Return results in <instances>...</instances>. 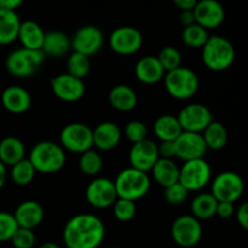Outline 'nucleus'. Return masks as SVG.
<instances>
[{"mask_svg": "<svg viewBox=\"0 0 248 248\" xmlns=\"http://www.w3.org/2000/svg\"><path fill=\"white\" fill-rule=\"evenodd\" d=\"M104 236V223L90 213H79L72 217L63 230L67 248H97L103 242Z\"/></svg>", "mask_w": 248, "mask_h": 248, "instance_id": "nucleus-1", "label": "nucleus"}, {"mask_svg": "<svg viewBox=\"0 0 248 248\" xmlns=\"http://www.w3.org/2000/svg\"><path fill=\"white\" fill-rule=\"evenodd\" d=\"M28 160L36 172L50 174L56 173L64 167L67 156L60 144L51 140H44L31 148Z\"/></svg>", "mask_w": 248, "mask_h": 248, "instance_id": "nucleus-2", "label": "nucleus"}, {"mask_svg": "<svg viewBox=\"0 0 248 248\" xmlns=\"http://www.w3.org/2000/svg\"><path fill=\"white\" fill-rule=\"evenodd\" d=\"M113 182L118 198L133 201V202L144 198L149 193L150 186H152L148 173L133 169V167H127L119 172L115 181Z\"/></svg>", "mask_w": 248, "mask_h": 248, "instance_id": "nucleus-3", "label": "nucleus"}, {"mask_svg": "<svg viewBox=\"0 0 248 248\" xmlns=\"http://www.w3.org/2000/svg\"><path fill=\"white\" fill-rule=\"evenodd\" d=\"M235 60V48L224 36L210 35L202 47L203 64L213 72L229 69Z\"/></svg>", "mask_w": 248, "mask_h": 248, "instance_id": "nucleus-4", "label": "nucleus"}, {"mask_svg": "<svg viewBox=\"0 0 248 248\" xmlns=\"http://www.w3.org/2000/svg\"><path fill=\"white\" fill-rule=\"evenodd\" d=\"M164 85L171 97L181 101L191 98L198 92L200 81L199 77L193 69L186 67H179L177 69L165 73Z\"/></svg>", "mask_w": 248, "mask_h": 248, "instance_id": "nucleus-5", "label": "nucleus"}, {"mask_svg": "<svg viewBox=\"0 0 248 248\" xmlns=\"http://www.w3.org/2000/svg\"><path fill=\"white\" fill-rule=\"evenodd\" d=\"M45 61V55L41 50L17 48L9 53L5 61L7 72L17 78H28L38 72Z\"/></svg>", "mask_w": 248, "mask_h": 248, "instance_id": "nucleus-6", "label": "nucleus"}, {"mask_svg": "<svg viewBox=\"0 0 248 248\" xmlns=\"http://www.w3.org/2000/svg\"><path fill=\"white\" fill-rule=\"evenodd\" d=\"M212 170L205 159L186 161L179 167L178 182L188 191H199L211 181Z\"/></svg>", "mask_w": 248, "mask_h": 248, "instance_id": "nucleus-7", "label": "nucleus"}, {"mask_svg": "<svg viewBox=\"0 0 248 248\" xmlns=\"http://www.w3.org/2000/svg\"><path fill=\"white\" fill-rule=\"evenodd\" d=\"M245 184L236 172L225 171L218 174L211 184V194L218 202L234 203L242 196Z\"/></svg>", "mask_w": 248, "mask_h": 248, "instance_id": "nucleus-8", "label": "nucleus"}, {"mask_svg": "<svg viewBox=\"0 0 248 248\" xmlns=\"http://www.w3.org/2000/svg\"><path fill=\"white\" fill-rule=\"evenodd\" d=\"M60 140L63 149L78 154H82L93 147L92 130L81 123H73L64 126L61 131Z\"/></svg>", "mask_w": 248, "mask_h": 248, "instance_id": "nucleus-9", "label": "nucleus"}, {"mask_svg": "<svg viewBox=\"0 0 248 248\" xmlns=\"http://www.w3.org/2000/svg\"><path fill=\"white\" fill-rule=\"evenodd\" d=\"M173 241L183 248L196 246L202 237V225L200 220L190 215H184L177 218L171 228Z\"/></svg>", "mask_w": 248, "mask_h": 248, "instance_id": "nucleus-10", "label": "nucleus"}, {"mask_svg": "<svg viewBox=\"0 0 248 248\" xmlns=\"http://www.w3.org/2000/svg\"><path fill=\"white\" fill-rule=\"evenodd\" d=\"M177 119L184 132L193 133L203 132L213 121L210 109L200 103H190L186 106L179 111Z\"/></svg>", "mask_w": 248, "mask_h": 248, "instance_id": "nucleus-11", "label": "nucleus"}, {"mask_svg": "<svg viewBox=\"0 0 248 248\" xmlns=\"http://www.w3.org/2000/svg\"><path fill=\"white\" fill-rule=\"evenodd\" d=\"M109 45L115 53L130 56L138 52L143 45V35L137 28L123 26L114 29L109 38Z\"/></svg>", "mask_w": 248, "mask_h": 248, "instance_id": "nucleus-12", "label": "nucleus"}, {"mask_svg": "<svg viewBox=\"0 0 248 248\" xmlns=\"http://www.w3.org/2000/svg\"><path fill=\"white\" fill-rule=\"evenodd\" d=\"M85 196L87 202L98 210L111 207L118 199L114 182L104 177H98L90 182L86 186Z\"/></svg>", "mask_w": 248, "mask_h": 248, "instance_id": "nucleus-13", "label": "nucleus"}, {"mask_svg": "<svg viewBox=\"0 0 248 248\" xmlns=\"http://www.w3.org/2000/svg\"><path fill=\"white\" fill-rule=\"evenodd\" d=\"M103 43L104 35L98 27L84 26L78 29L70 39V47L74 50V52L90 57L101 50Z\"/></svg>", "mask_w": 248, "mask_h": 248, "instance_id": "nucleus-14", "label": "nucleus"}, {"mask_svg": "<svg viewBox=\"0 0 248 248\" xmlns=\"http://www.w3.org/2000/svg\"><path fill=\"white\" fill-rule=\"evenodd\" d=\"M50 85L53 94L58 99L68 102V103L80 101L86 92L84 80L72 77L68 73H63V74L53 77L51 79Z\"/></svg>", "mask_w": 248, "mask_h": 248, "instance_id": "nucleus-15", "label": "nucleus"}, {"mask_svg": "<svg viewBox=\"0 0 248 248\" xmlns=\"http://www.w3.org/2000/svg\"><path fill=\"white\" fill-rule=\"evenodd\" d=\"M174 148H176V157L184 162L203 159L207 152V147L201 133L184 132V131L174 140Z\"/></svg>", "mask_w": 248, "mask_h": 248, "instance_id": "nucleus-16", "label": "nucleus"}, {"mask_svg": "<svg viewBox=\"0 0 248 248\" xmlns=\"http://www.w3.org/2000/svg\"><path fill=\"white\" fill-rule=\"evenodd\" d=\"M193 12L195 23L205 28L206 31L219 27L225 18L224 7L216 0L198 1Z\"/></svg>", "mask_w": 248, "mask_h": 248, "instance_id": "nucleus-17", "label": "nucleus"}, {"mask_svg": "<svg viewBox=\"0 0 248 248\" xmlns=\"http://www.w3.org/2000/svg\"><path fill=\"white\" fill-rule=\"evenodd\" d=\"M128 160H130L131 167L148 173L149 171H152L155 162L159 160L157 144H155L153 140H149L148 138L142 142L132 144Z\"/></svg>", "mask_w": 248, "mask_h": 248, "instance_id": "nucleus-18", "label": "nucleus"}, {"mask_svg": "<svg viewBox=\"0 0 248 248\" xmlns=\"http://www.w3.org/2000/svg\"><path fill=\"white\" fill-rule=\"evenodd\" d=\"M18 228L34 230L43 223L45 211L43 206L34 200H27L19 203L12 213Z\"/></svg>", "mask_w": 248, "mask_h": 248, "instance_id": "nucleus-19", "label": "nucleus"}, {"mask_svg": "<svg viewBox=\"0 0 248 248\" xmlns=\"http://www.w3.org/2000/svg\"><path fill=\"white\" fill-rule=\"evenodd\" d=\"M93 145L99 150L109 152L118 147L121 140V130L115 123L103 121L92 130Z\"/></svg>", "mask_w": 248, "mask_h": 248, "instance_id": "nucleus-20", "label": "nucleus"}, {"mask_svg": "<svg viewBox=\"0 0 248 248\" xmlns=\"http://www.w3.org/2000/svg\"><path fill=\"white\" fill-rule=\"evenodd\" d=\"M1 103L7 111L12 114H23L31 108V98L26 89L17 85L6 87L2 91Z\"/></svg>", "mask_w": 248, "mask_h": 248, "instance_id": "nucleus-21", "label": "nucleus"}, {"mask_svg": "<svg viewBox=\"0 0 248 248\" xmlns=\"http://www.w3.org/2000/svg\"><path fill=\"white\" fill-rule=\"evenodd\" d=\"M135 74L143 84L154 85L164 79L165 70L156 56H144L136 63Z\"/></svg>", "mask_w": 248, "mask_h": 248, "instance_id": "nucleus-22", "label": "nucleus"}, {"mask_svg": "<svg viewBox=\"0 0 248 248\" xmlns=\"http://www.w3.org/2000/svg\"><path fill=\"white\" fill-rule=\"evenodd\" d=\"M137 102L138 99L135 90L128 85H116L109 92V103L119 111L127 113L133 110L137 106Z\"/></svg>", "mask_w": 248, "mask_h": 248, "instance_id": "nucleus-23", "label": "nucleus"}, {"mask_svg": "<svg viewBox=\"0 0 248 248\" xmlns=\"http://www.w3.org/2000/svg\"><path fill=\"white\" fill-rule=\"evenodd\" d=\"M152 173L155 182L164 188H169L178 183L179 167L173 160L159 157V160L153 166Z\"/></svg>", "mask_w": 248, "mask_h": 248, "instance_id": "nucleus-24", "label": "nucleus"}, {"mask_svg": "<svg viewBox=\"0 0 248 248\" xmlns=\"http://www.w3.org/2000/svg\"><path fill=\"white\" fill-rule=\"evenodd\" d=\"M70 38L63 31H53L45 33L41 51L46 56L50 57H62L67 55L70 50Z\"/></svg>", "mask_w": 248, "mask_h": 248, "instance_id": "nucleus-25", "label": "nucleus"}, {"mask_svg": "<svg viewBox=\"0 0 248 248\" xmlns=\"http://www.w3.org/2000/svg\"><path fill=\"white\" fill-rule=\"evenodd\" d=\"M26 148L23 142L14 136H7L0 142V161L5 166L12 167L24 159Z\"/></svg>", "mask_w": 248, "mask_h": 248, "instance_id": "nucleus-26", "label": "nucleus"}, {"mask_svg": "<svg viewBox=\"0 0 248 248\" xmlns=\"http://www.w3.org/2000/svg\"><path fill=\"white\" fill-rule=\"evenodd\" d=\"M44 38H45V31H44V29L36 22H21L17 39H19L23 48H28V50H41Z\"/></svg>", "mask_w": 248, "mask_h": 248, "instance_id": "nucleus-27", "label": "nucleus"}, {"mask_svg": "<svg viewBox=\"0 0 248 248\" xmlns=\"http://www.w3.org/2000/svg\"><path fill=\"white\" fill-rule=\"evenodd\" d=\"M183 132L177 116L165 114L159 116L154 123V133L161 142H174Z\"/></svg>", "mask_w": 248, "mask_h": 248, "instance_id": "nucleus-28", "label": "nucleus"}, {"mask_svg": "<svg viewBox=\"0 0 248 248\" xmlns=\"http://www.w3.org/2000/svg\"><path fill=\"white\" fill-rule=\"evenodd\" d=\"M21 19L16 11L0 9V45H9L18 36Z\"/></svg>", "mask_w": 248, "mask_h": 248, "instance_id": "nucleus-29", "label": "nucleus"}, {"mask_svg": "<svg viewBox=\"0 0 248 248\" xmlns=\"http://www.w3.org/2000/svg\"><path fill=\"white\" fill-rule=\"evenodd\" d=\"M218 201L211 193H201L191 201V212L196 219H210L216 216Z\"/></svg>", "mask_w": 248, "mask_h": 248, "instance_id": "nucleus-30", "label": "nucleus"}, {"mask_svg": "<svg viewBox=\"0 0 248 248\" xmlns=\"http://www.w3.org/2000/svg\"><path fill=\"white\" fill-rule=\"evenodd\" d=\"M202 138L207 149L220 150L228 143V131L219 121H212L202 132Z\"/></svg>", "mask_w": 248, "mask_h": 248, "instance_id": "nucleus-31", "label": "nucleus"}, {"mask_svg": "<svg viewBox=\"0 0 248 248\" xmlns=\"http://www.w3.org/2000/svg\"><path fill=\"white\" fill-rule=\"evenodd\" d=\"M35 169L31 164V161L28 159H26V157L23 160H21L19 162H17L16 165H14L11 167V172H10L12 182L19 186L31 184L33 182V179L35 178Z\"/></svg>", "mask_w": 248, "mask_h": 248, "instance_id": "nucleus-32", "label": "nucleus"}, {"mask_svg": "<svg viewBox=\"0 0 248 248\" xmlns=\"http://www.w3.org/2000/svg\"><path fill=\"white\" fill-rule=\"evenodd\" d=\"M210 38L208 31L202 28L199 24L194 23L191 26L186 27L182 31V40L186 46L193 48H202L206 41Z\"/></svg>", "mask_w": 248, "mask_h": 248, "instance_id": "nucleus-33", "label": "nucleus"}, {"mask_svg": "<svg viewBox=\"0 0 248 248\" xmlns=\"http://www.w3.org/2000/svg\"><path fill=\"white\" fill-rule=\"evenodd\" d=\"M79 167L80 171L86 174V176H97L101 172L102 167H103V159H102L98 152L90 149L87 152L82 153L81 156H80Z\"/></svg>", "mask_w": 248, "mask_h": 248, "instance_id": "nucleus-34", "label": "nucleus"}, {"mask_svg": "<svg viewBox=\"0 0 248 248\" xmlns=\"http://www.w3.org/2000/svg\"><path fill=\"white\" fill-rule=\"evenodd\" d=\"M90 65V58L87 56L73 51L67 61V73L72 77L84 80V78L89 74Z\"/></svg>", "mask_w": 248, "mask_h": 248, "instance_id": "nucleus-35", "label": "nucleus"}, {"mask_svg": "<svg viewBox=\"0 0 248 248\" xmlns=\"http://www.w3.org/2000/svg\"><path fill=\"white\" fill-rule=\"evenodd\" d=\"M159 60L160 64L164 68L165 73H169L171 70L177 69L182 64V53L179 50L173 46H166L159 52V56H156Z\"/></svg>", "mask_w": 248, "mask_h": 248, "instance_id": "nucleus-36", "label": "nucleus"}, {"mask_svg": "<svg viewBox=\"0 0 248 248\" xmlns=\"http://www.w3.org/2000/svg\"><path fill=\"white\" fill-rule=\"evenodd\" d=\"M111 207H113L114 216L120 222H128L135 217L136 212H137L136 203L133 201L125 200V199L118 198Z\"/></svg>", "mask_w": 248, "mask_h": 248, "instance_id": "nucleus-37", "label": "nucleus"}, {"mask_svg": "<svg viewBox=\"0 0 248 248\" xmlns=\"http://www.w3.org/2000/svg\"><path fill=\"white\" fill-rule=\"evenodd\" d=\"M17 229H18V225L14 215L0 211V242L10 241Z\"/></svg>", "mask_w": 248, "mask_h": 248, "instance_id": "nucleus-38", "label": "nucleus"}, {"mask_svg": "<svg viewBox=\"0 0 248 248\" xmlns=\"http://www.w3.org/2000/svg\"><path fill=\"white\" fill-rule=\"evenodd\" d=\"M125 136L132 144L145 140L148 136L147 126L140 120L130 121L125 127Z\"/></svg>", "mask_w": 248, "mask_h": 248, "instance_id": "nucleus-39", "label": "nucleus"}, {"mask_svg": "<svg viewBox=\"0 0 248 248\" xmlns=\"http://www.w3.org/2000/svg\"><path fill=\"white\" fill-rule=\"evenodd\" d=\"M10 241L15 248H33L35 245L36 237L33 230L18 228Z\"/></svg>", "mask_w": 248, "mask_h": 248, "instance_id": "nucleus-40", "label": "nucleus"}, {"mask_svg": "<svg viewBox=\"0 0 248 248\" xmlns=\"http://www.w3.org/2000/svg\"><path fill=\"white\" fill-rule=\"evenodd\" d=\"M188 194L189 191L179 182L173 184V186H169V188H165L164 191L165 200L174 206L182 205L186 200V198H188Z\"/></svg>", "mask_w": 248, "mask_h": 248, "instance_id": "nucleus-41", "label": "nucleus"}, {"mask_svg": "<svg viewBox=\"0 0 248 248\" xmlns=\"http://www.w3.org/2000/svg\"><path fill=\"white\" fill-rule=\"evenodd\" d=\"M157 153H159V157L161 159L172 160L173 157H176L174 142H161L157 145Z\"/></svg>", "mask_w": 248, "mask_h": 248, "instance_id": "nucleus-42", "label": "nucleus"}, {"mask_svg": "<svg viewBox=\"0 0 248 248\" xmlns=\"http://www.w3.org/2000/svg\"><path fill=\"white\" fill-rule=\"evenodd\" d=\"M216 215L219 216L220 218H224V219L232 217V216L235 215L234 203H230V202H218L217 211H216Z\"/></svg>", "mask_w": 248, "mask_h": 248, "instance_id": "nucleus-43", "label": "nucleus"}, {"mask_svg": "<svg viewBox=\"0 0 248 248\" xmlns=\"http://www.w3.org/2000/svg\"><path fill=\"white\" fill-rule=\"evenodd\" d=\"M236 215V220L245 230L248 229V203L244 202L237 211L235 212Z\"/></svg>", "mask_w": 248, "mask_h": 248, "instance_id": "nucleus-44", "label": "nucleus"}, {"mask_svg": "<svg viewBox=\"0 0 248 248\" xmlns=\"http://www.w3.org/2000/svg\"><path fill=\"white\" fill-rule=\"evenodd\" d=\"M179 22H181L182 26L186 28V27L191 26V24L195 23V17H194L193 11H181L179 15Z\"/></svg>", "mask_w": 248, "mask_h": 248, "instance_id": "nucleus-45", "label": "nucleus"}, {"mask_svg": "<svg viewBox=\"0 0 248 248\" xmlns=\"http://www.w3.org/2000/svg\"><path fill=\"white\" fill-rule=\"evenodd\" d=\"M22 5V0H0V9L7 11H16Z\"/></svg>", "mask_w": 248, "mask_h": 248, "instance_id": "nucleus-46", "label": "nucleus"}, {"mask_svg": "<svg viewBox=\"0 0 248 248\" xmlns=\"http://www.w3.org/2000/svg\"><path fill=\"white\" fill-rule=\"evenodd\" d=\"M196 0H174V5L181 11H193L196 6Z\"/></svg>", "mask_w": 248, "mask_h": 248, "instance_id": "nucleus-47", "label": "nucleus"}, {"mask_svg": "<svg viewBox=\"0 0 248 248\" xmlns=\"http://www.w3.org/2000/svg\"><path fill=\"white\" fill-rule=\"evenodd\" d=\"M6 178H7V170L6 166L0 161V189L5 186L6 183Z\"/></svg>", "mask_w": 248, "mask_h": 248, "instance_id": "nucleus-48", "label": "nucleus"}, {"mask_svg": "<svg viewBox=\"0 0 248 248\" xmlns=\"http://www.w3.org/2000/svg\"><path fill=\"white\" fill-rule=\"evenodd\" d=\"M39 248H61V247L58 246V245L53 244V242H45V244L41 245Z\"/></svg>", "mask_w": 248, "mask_h": 248, "instance_id": "nucleus-49", "label": "nucleus"}]
</instances>
